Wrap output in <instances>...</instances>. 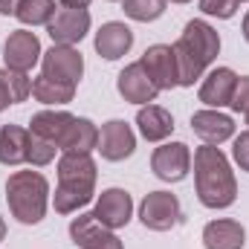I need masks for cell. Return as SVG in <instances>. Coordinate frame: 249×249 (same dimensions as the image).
Instances as JSON below:
<instances>
[{
	"instance_id": "6da1fadb",
	"label": "cell",
	"mask_w": 249,
	"mask_h": 249,
	"mask_svg": "<svg viewBox=\"0 0 249 249\" xmlns=\"http://www.w3.org/2000/svg\"><path fill=\"white\" fill-rule=\"evenodd\" d=\"M191 162H194V191L206 209H229L238 200V180L232 162L217 145H200Z\"/></svg>"
},
{
	"instance_id": "7a4b0ae2",
	"label": "cell",
	"mask_w": 249,
	"mask_h": 249,
	"mask_svg": "<svg viewBox=\"0 0 249 249\" xmlns=\"http://www.w3.org/2000/svg\"><path fill=\"white\" fill-rule=\"evenodd\" d=\"M96 160L81 151H64L58 157V186L53 194V206L58 214H72L84 209L96 194Z\"/></svg>"
},
{
	"instance_id": "3957f363",
	"label": "cell",
	"mask_w": 249,
	"mask_h": 249,
	"mask_svg": "<svg viewBox=\"0 0 249 249\" xmlns=\"http://www.w3.org/2000/svg\"><path fill=\"white\" fill-rule=\"evenodd\" d=\"M174 55L180 67V87H194L206 75L212 61L220 55V35L212 23L194 18L183 26V35L174 44Z\"/></svg>"
},
{
	"instance_id": "277c9868",
	"label": "cell",
	"mask_w": 249,
	"mask_h": 249,
	"mask_svg": "<svg viewBox=\"0 0 249 249\" xmlns=\"http://www.w3.org/2000/svg\"><path fill=\"white\" fill-rule=\"evenodd\" d=\"M6 203L18 223L38 226L50 209V180L41 171H15L6 180Z\"/></svg>"
},
{
	"instance_id": "5b68a950",
	"label": "cell",
	"mask_w": 249,
	"mask_h": 249,
	"mask_svg": "<svg viewBox=\"0 0 249 249\" xmlns=\"http://www.w3.org/2000/svg\"><path fill=\"white\" fill-rule=\"evenodd\" d=\"M139 220L151 232H168L183 220V206L171 191H148L139 203Z\"/></svg>"
},
{
	"instance_id": "8992f818",
	"label": "cell",
	"mask_w": 249,
	"mask_h": 249,
	"mask_svg": "<svg viewBox=\"0 0 249 249\" xmlns=\"http://www.w3.org/2000/svg\"><path fill=\"white\" fill-rule=\"evenodd\" d=\"M41 75L55 78L64 84H78L84 75V55L75 47L67 44H53L44 55H41Z\"/></svg>"
},
{
	"instance_id": "52a82bcc",
	"label": "cell",
	"mask_w": 249,
	"mask_h": 249,
	"mask_svg": "<svg viewBox=\"0 0 249 249\" xmlns=\"http://www.w3.org/2000/svg\"><path fill=\"white\" fill-rule=\"evenodd\" d=\"M151 171L162 183H180L191 171V148L186 142H162L151 154Z\"/></svg>"
},
{
	"instance_id": "ba28073f",
	"label": "cell",
	"mask_w": 249,
	"mask_h": 249,
	"mask_svg": "<svg viewBox=\"0 0 249 249\" xmlns=\"http://www.w3.org/2000/svg\"><path fill=\"white\" fill-rule=\"evenodd\" d=\"M139 64L145 67L148 78L157 84V90H174L180 87V67H177V55H174V47L168 44H154L142 53Z\"/></svg>"
},
{
	"instance_id": "9c48e42d",
	"label": "cell",
	"mask_w": 249,
	"mask_h": 249,
	"mask_svg": "<svg viewBox=\"0 0 249 249\" xmlns=\"http://www.w3.org/2000/svg\"><path fill=\"white\" fill-rule=\"evenodd\" d=\"M47 32H50L53 44L75 47L90 32V12L87 9H72V6H58L55 15L47 23Z\"/></svg>"
},
{
	"instance_id": "30bf717a",
	"label": "cell",
	"mask_w": 249,
	"mask_h": 249,
	"mask_svg": "<svg viewBox=\"0 0 249 249\" xmlns=\"http://www.w3.org/2000/svg\"><path fill=\"white\" fill-rule=\"evenodd\" d=\"M93 214H96V220H99L105 229H110V232L127 226L130 217H133V197H130V191H124V188H105V191L96 197Z\"/></svg>"
},
{
	"instance_id": "8fae6325",
	"label": "cell",
	"mask_w": 249,
	"mask_h": 249,
	"mask_svg": "<svg viewBox=\"0 0 249 249\" xmlns=\"http://www.w3.org/2000/svg\"><path fill=\"white\" fill-rule=\"evenodd\" d=\"M96 151L107 162H122L127 157H133V151H136V133H133V127L124 119L105 122L102 130H99V148Z\"/></svg>"
},
{
	"instance_id": "7c38bea8",
	"label": "cell",
	"mask_w": 249,
	"mask_h": 249,
	"mask_svg": "<svg viewBox=\"0 0 249 249\" xmlns=\"http://www.w3.org/2000/svg\"><path fill=\"white\" fill-rule=\"evenodd\" d=\"M41 55H44L41 41H38V35L29 32V29H15V32L6 38V44H3V64H6L9 70L29 72L35 64H41Z\"/></svg>"
},
{
	"instance_id": "4fadbf2b",
	"label": "cell",
	"mask_w": 249,
	"mask_h": 249,
	"mask_svg": "<svg viewBox=\"0 0 249 249\" xmlns=\"http://www.w3.org/2000/svg\"><path fill=\"white\" fill-rule=\"evenodd\" d=\"M235 84H238V72L232 67H214L203 75L200 81V90H197V99L206 105V107H229L232 102V93H235Z\"/></svg>"
},
{
	"instance_id": "5bb4252c",
	"label": "cell",
	"mask_w": 249,
	"mask_h": 249,
	"mask_svg": "<svg viewBox=\"0 0 249 249\" xmlns=\"http://www.w3.org/2000/svg\"><path fill=\"white\" fill-rule=\"evenodd\" d=\"M116 90H119V96H122L124 102H130V105H154L157 102V96H160V90H157V84L148 78V72H145V67L139 61L127 64L122 72L116 75Z\"/></svg>"
},
{
	"instance_id": "9a60e30c",
	"label": "cell",
	"mask_w": 249,
	"mask_h": 249,
	"mask_svg": "<svg viewBox=\"0 0 249 249\" xmlns=\"http://www.w3.org/2000/svg\"><path fill=\"white\" fill-rule=\"evenodd\" d=\"M191 130L203 139V145H223L226 139L235 136V119L229 113L206 107L191 116Z\"/></svg>"
},
{
	"instance_id": "2e32d148",
	"label": "cell",
	"mask_w": 249,
	"mask_h": 249,
	"mask_svg": "<svg viewBox=\"0 0 249 249\" xmlns=\"http://www.w3.org/2000/svg\"><path fill=\"white\" fill-rule=\"evenodd\" d=\"M93 47H96V53L105 61H119L122 55L130 53V47H133V29L127 23H122V20H107L96 32Z\"/></svg>"
},
{
	"instance_id": "e0dca14e",
	"label": "cell",
	"mask_w": 249,
	"mask_h": 249,
	"mask_svg": "<svg viewBox=\"0 0 249 249\" xmlns=\"http://www.w3.org/2000/svg\"><path fill=\"white\" fill-rule=\"evenodd\" d=\"M203 247L206 249H244L247 229L232 217H217L203 226Z\"/></svg>"
},
{
	"instance_id": "ac0fdd59",
	"label": "cell",
	"mask_w": 249,
	"mask_h": 249,
	"mask_svg": "<svg viewBox=\"0 0 249 249\" xmlns=\"http://www.w3.org/2000/svg\"><path fill=\"white\" fill-rule=\"evenodd\" d=\"M136 127L148 142H165L174 130V116L160 105H142L136 110Z\"/></svg>"
},
{
	"instance_id": "d6986e66",
	"label": "cell",
	"mask_w": 249,
	"mask_h": 249,
	"mask_svg": "<svg viewBox=\"0 0 249 249\" xmlns=\"http://www.w3.org/2000/svg\"><path fill=\"white\" fill-rule=\"evenodd\" d=\"M72 119H75V116L67 113V110H50V107H47V110H38V113L29 119V133H32V136H41V139H47V142H53V145L58 148Z\"/></svg>"
},
{
	"instance_id": "ffe728a7",
	"label": "cell",
	"mask_w": 249,
	"mask_h": 249,
	"mask_svg": "<svg viewBox=\"0 0 249 249\" xmlns=\"http://www.w3.org/2000/svg\"><path fill=\"white\" fill-rule=\"evenodd\" d=\"M29 154V127L20 124H3L0 127V162L3 165H23Z\"/></svg>"
},
{
	"instance_id": "44dd1931",
	"label": "cell",
	"mask_w": 249,
	"mask_h": 249,
	"mask_svg": "<svg viewBox=\"0 0 249 249\" xmlns=\"http://www.w3.org/2000/svg\"><path fill=\"white\" fill-rule=\"evenodd\" d=\"M99 148V127L96 122H90V119H84V116H75L70 127H67V133H64L61 145H58V151H81V154H93Z\"/></svg>"
},
{
	"instance_id": "7402d4cb",
	"label": "cell",
	"mask_w": 249,
	"mask_h": 249,
	"mask_svg": "<svg viewBox=\"0 0 249 249\" xmlns=\"http://www.w3.org/2000/svg\"><path fill=\"white\" fill-rule=\"evenodd\" d=\"M75 96V84H64L55 78H47V75H38L32 78V99L47 105V107H58V105H70Z\"/></svg>"
},
{
	"instance_id": "603a6c76",
	"label": "cell",
	"mask_w": 249,
	"mask_h": 249,
	"mask_svg": "<svg viewBox=\"0 0 249 249\" xmlns=\"http://www.w3.org/2000/svg\"><path fill=\"white\" fill-rule=\"evenodd\" d=\"M55 0H20L15 9V18L23 26H47L50 18L55 15Z\"/></svg>"
},
{
	"instance_id": "cb8c5ba5",
	"label": "cell",
	"mask_w": 249,
	"mask_h": 249,
	"mask_svg": "<svg viewBox=\"0 0 249 249\" xmlns=\"http://www.w3.org/2000/svg\"><path fill=\"white\" fill-rule=\"evenodd\" d=\"M102 232H107L99 220H96V214L93 212H84V214H78V217H72L70 220V241L75 244V247H87L90 241H96Z\"/></svg>"
},
{
	"instance_id": "d4e9b609",
	"label": "cell",
	"mask_w": 249,
	"mask_h": 249,
	"mask_svg": "<svg viewBox=\"0 0 249 249\" xmlns=\"http://www.w3.org/2000/svg\"><path fill=\"white\" fill-rule=\"evenodd\" d=\"M168 0H122L124 15L136 23H154L165 15Z\"/></svg>"
},
{
	"instance_id": "484cf974",
	"label": "cell",
	"mask_w": 249,
	"mask_h": 249,
	"mask_svg": "<svg viewBox=\"0 0 249 249\" xmlns=\"http://www.w3.org/2000/svg\"><path fill=\"white\" fill-rule=\"evenodd\" d=\"M0 78L6 81V87H9V93H12V99H15V105L26 102V99L32 96V78H29L26 72L3 67V70H0Z\"/></svg>"
},
{
	"instance_id": "4316f807",
	"label": "cell",
	"mask_w": 249,
	"mask_h": 249,
	"mask_svg": "<svg viewBox=\"0 0 249 249\" xmlns=\"http://www.w3.org/2000/svg\"><path fill=\"white\" fill-rule=\"evenodd\" d=\"M55 154H58V148H55L53 142H47V139L29 133V154H26V162H29L32 168H44V165H50V162L55 160Z\"/></svg>"
},
{
	"instance_id": "83f0119b",
	"label": "cell",
	"mask_w": 249,
	"mask_h": 249,
	"mask_svg": "<svg viewBox=\"0 0 249 249\" xmlns=\"http://www.w3.org/2000/svg\"><path fill=\"white\" fill-rule=\"evenodd\" d=\"M241 9V0H200V12L217 20H229L235 18Z\"/></svg>"
},
{
	"instance_id": "f1b7e54d",
	"label": "cell",
	"mask_w": 249,
	"mask_h": 249,
	"mask_svg": "<svg viewBox=\"0 0 249 249\" xmlns=\"http://www.w3.org/2000/svg\"><path fill=\"white\" fill-rule=\"evenodd\" d=\"M229 107L235 113H247L249 110V75H238V84H235V93H232Z\"/></svg>"
},
{
	"instance_id": "f546056e",
	"label": "cell",
	"mask_w": 249,
	"mask_h": 249,
	"mask_svg": "<svg viewBox=\"0 0 249 249\" xmlns=\"http://www.w3.org/2000/svg\"><path fill=\"white\" fill-rule=\"evenodd\" d=\"M232 160L241 171L249 174V130H244L241 136H235V145H232Z\"/></svg>"
},
{
	"instance_id": "4dcf8cb0",
	"label": "cell",
	"mask_w": 249,
	"mask_h": 249,
	"mask_svg": "<svg viewBox=\"0 0 249 249\" xmlns=\"http://www.w3.org/2000/svg\"><path fill=\"white\" fill-rule=\"evenodd\" d=\"M81 249H124V247H122V241L116 238V232L107 229V232H102L96 241H90L87 247H81Z\"/></svg>"
},
{
	"instance_id": "1f68e13d",
	"label": "cell",
	"mask_w": 249,
	"mask_h": 249,
	"mask_svg": "<svg viewBox=\"0 0 249 249\" xmlns=\"http://www.w3.org/2000/svg\"><path fill=\"white\" fill-rule=\"evenodd\" d=\"M9 105H15V99H12V93H9V87H6V81L0 78V113L9 107Z\"/></svg>"
},
{
	"instance_id": "d6a6232c",
	"label": "cell",
	"mask_w": 249,
	"mask_h": 249,
	"mask_svg": "<svg viewBox=\"0 0 249 249\" xmlns=\"http://www.w3.org/2000/svg\"><path fill=\"white\" fill-rule=\"evenodd\" d=\"M20 0H0V15H15Z\"/></svg>"
},
{
	"instance_id": "836d02e7",
	"label": "cell",
	"mask_w": 249,
	"mask_h": 249,
	"mask_svg": "<svg viewBox=\"0 0 249 249\" xmlns=\"http://www.w3.org/2000/svg\"><path fill=\"white\" fill-rule=\"evenodd\" d=\"M61 6H72V9H87L90 0H61Z\"/></svg>"
},
{
	"instance_id": "e575fe53",
	"label": "cell",
	"mask_w": 249,
	"mask_h": 249,
	"mask_svg": "<svg viewBox=\"0 0 249 249\" xmlns=\"http://www.w3.org/2000/svg\"><path fill=\"white\" fill-rule=\"evenodd\" d=\"M241 32H244V41L249 44V12L244 15V23H241Z\"/></svg>"
},
{
	"instance_id": "d590c367",
	"label": "cell",
	"mask_w": 249,
	"mask_h": 249,
	"mask_svg": "<svg viewBox=\"0 0 249 249\" xmlns=\"http://www.w3.org/2000/svg\"><path fill=\"white\" fill-rule=\"evenodd\" d=\"M3 238H6V220H3V214H0V244H3Z\"/></svg>"
},
{
	"instance_id": "8d00e7d4",
	"label": "cell",
	"mask_w": 249,
	"mask_h": 249,
	"mask_svg": "<svg viewBox=\"0 0 249 249\" xmlns=\"http://www.w3.org/2000/svg\"><path fill=\"white\" fill-rule=\"evenodd\" d=\"M168 3H191V0H168Z\"/></svg>"
},
{
	"instance_id": "74e56055",
	"label": "cell",
	"mask_w": 249,
	"mask_h": 249,
	"mask_svg": "<svg viewBox=\"0 0 249 249\" xmlns=\"http://www.w3.org/2000/svg\"><path fill=\"white\" fill-rule=\"evenodd\" d=\"M244 119H247V124H249V110H247V113H244Z\"/></svg>"
},
{
	"instance_id": "f35d334b",
	"label": "cell",
	"mask_w": 249,
	"mask_h": 249,
	"mask_svg": "<svg viewBox=\"0 0 249 249\" xmlns=\"http://www.w3.org/2000/svg\"><path fill=\"white\" fill-rule=\"evenodd\" d=\"M107 3H122V0H107Z\"/></svg>"
},
{
	"instance_id": "ab89813d",
	"label": "cell",
	"mask_w": 249,
	"mask_h": 249,
	"mask_svg": "<svg viewBox=\"0 0 249 249\" xmlns=\"http://www.w3.org/2000/svg\"><path fill=\"white\" fill-rule=\"evenodd\" d=\"M241 3H244V0H241Z\"/></svg>"
}]
</instances>
